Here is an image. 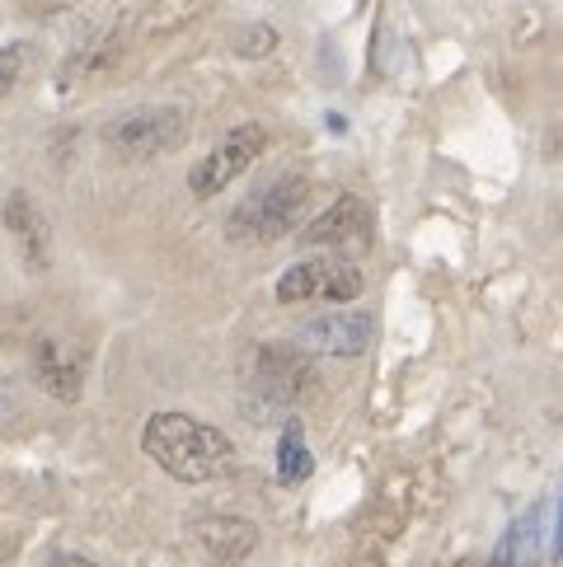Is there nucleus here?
Wrapping results in <instances>:
<instances>
[{"label":"nucleus","mask_w":563,"mask_h":567,"mask_svg":"<svg viewBox=\"0 0 563 567\" xmlns=\"http://www.w3.org/2000/svg\"><path fill=\"white\" fill-rule=\"evenodd\" d=\"M141 451L178 483H216L235 474L231 436L188 413H155L146 422V432H141Z\"/></svg>","instance_id":"nucleus-1"},{"label":"nucleus","mask_w":563,"mask_h":567,"mask_svg":"<svg viewBox=\"0 0 563 567\" xmlns=\"http://www.w3.org/2000/svg\"><path fill=\"white\" fill-rule=\"evenodd\" d=\"M310 202V178L300 174H282L273 184H264L258 193H249L231 216V235L235 239H254V245H268L296 230L300 212Z\"/></svg>","instance_id":"nucleus-2"},{"label":"nucleus","mask_w":563,"mask_h":567,"mask_svg":"<svg viewBox=\"0 0 563 567\" xmlns=\"http://www.w3.org/2000/svg\"><path fill=\"white\" fill-rule=\"evenodd\" d=\"M109 146L127 159H151V155H165L174 146H184L188 136V113L174 109V104H151V109H132L123 113L117 123H109Z\"/></svg>","instance_id":"nucleus-3"},{"label":"nucleus","mask_w":563,"mask_h":567,"mask_svg":"<svg viewBox=\"0 0 563 567\" xmlns=\"http://www.w3.org/2000/svg\"><path fill=\"white\" fill-rule=\"evenodd\" d=\"M361 268L348 258H306L291 262L277 281V300L282 306H306V300H329V306H344V300L361 296Z\"/></svg>","instance_id":"nucleus-4"},{"label":"nucleus","mask_w":563,"mask_h":567,"mask_svg":"<svg viewBox=\"0 0 563 567\" xmlns=\"http://www.w3.org/2000/svg\"><path fill=\"white\" fill-rule=\"evenodd\" d=\"M264 151H268V132L264 127L258 123L235 127L212 155H203V165H193V174H188L193 197H216L221 188H231V178L245 174Z\"/></svg>","instance_id":"nucleus-5"},{"label":"nucleus","mask_w":563,"mask_h":567,"mask_svg":"<svg viewBox=\"0 0 563 567\" xmlns=\"http://www.w3.org/2000/svg\"><path fill=\"white\" fill-rule=\"evenodd\" d=\"M254 390L268 403H300L315 390V367L306 352L287 348V342H268L254 352Z\"/></svg>","instance_id":"nucleus-6"},{"label":"nucleus","mask_w":563,"mask_h":567,"mask_svg":"<svg viewBox=\"0 0 563 567\" xmlns=\"http://www.w3.org/2000/svg\"><path fill=\"white\" fill-rule=\"evenodd\" d=\"M376 333V323L367 310H334V315H315L300 323V342L310 352H325V357H361L367 342Z\"/></svg>","instance_id":"nucleus-7"},{"label":"nucleus","mask_w":563,"mask_h":567,"mask_svg":"<svg viewBox=\"0 0 563 567\" xmlns=\"http://www.w3.org/2000/svg\"><path fill=\"white\" fill-rule=\"evenodd\" d=\"M300 245L315 249H344V245H371V207L361 197H338L325 216H315L300 230Z\"/></svg>","instance_id":"nucleus-8"},{"label":"nucleus","mask_w":563,"mask_h":567,"mask_svg":"<svg viewBox=\"0 0 563 567\" xmlns=\"http://www.w3.org/2000/svg\"><path fill=\"white\" fill-rule=\"evenodd\" d=\"M193 539L203 544V554L216 567H235L254 554L258 530H254V520H239V516H203V520H193Z\"/></svg>","instance_id":"nucleus-9"},{"label":"nucleus","mask_w":563,"mask_h":567,"mask_svg":"<svg viewBox=\"0 0 563 567\" xmlns=\"http://www.w3.org/2000/svg\"><path fill=\"white\" fill-rule=\"evenodd\" d=\"M6 230L14 235V245L24 249L29 268H48V258H52V230H48V216L38 212V202L29 193H10L6 197Z\"/></svg>","instance_id":"nucleus-10"},{"label":"nucleus","mask_w":563,"mask_h":567,"mask_svg":"<svg viewBox=\"0 0 563 567\" xmlns=\"http://www.w3.org/2000/svg\"><path fill=\"white\" fill-rule=\"evenodd\" d=\"M545 563V506H531V512H521L508 535L498 539L493 549V567H540Z\"/></svg>","instance_id":"nucleus-11"},{"label":"nucleus","mask_w":563,"mask_h":567,"mask_svg":"<svg viewBox=\"0 0 563 567\" xmlns=\"http://www.w3.org/2000/svg\"><path fill=\"white\" fill-rule=\"evenodd\" d=\"M33 367H38V380H43V390L52 399H62V403L80 399V361L62 348V342H38Z\"/></svg>","instance_id":"nucleus-12"},{"label":"nucleus","mask_w":563,"mask_h":567,"mask_svg":"<svg viewBox=\"0 0 563 567\" xmlns=\"http://www.w3.org/2000/svg\"><path fill=\"white\" fill-rule=\"evenodd\" d=\"M315 470V460L306 451V436H300V427L291 422L287 432H282L277 441V483H287V488H296V483H306Z\"/></svg>","instance_id":"nucleus-13"},{"label":"nucleus","mask_w":563,"mask_h":567,"mask_svg":"<svg viewBox=\"0 0 563 567\" xmlns=\"http://www.w3.org/2000/svg\"><path fill=\"white\" fill-rule=\"evenodd\" d=\"M29 66V43H10V48H0V99H6L14 85H19V75H24Z\"/></svg>","instance_id":"nucleus-14"},{"label":"nucleus","mask_w":563,"mask_h":567,"mask_svg":"<svg viewBox=\"0 0 563 567\" xmlns=\"http://www.w3.org/2000/svg\"><path fill=\"white\" fill-rule=\"evenodd\" d=\"M273 48H277V33L268 24H254V29H245V33L235 38V52L239 56H268Z\"/></svg>","instance_id":"nucleus-15"},{"label":"nucleus","mask_w":563,"mask_h":567,"mask_svg":"<svg viewBox=\"0 0 563 567\" xmlns=\"http://www.w3.org/2000/svg\"><path fill=\"white\" fill-rule=\"evenodd\" d=\"M554 563H563V497L554 506Z\"/></svg>","instance_id":"nucleus-16"},{"label":"nucleus","mask_w":563,"mask_h":567,"mask_svg":"<svg viewBox=\"0 0 563 567\" xmlns=\"http://www.w3.org/2000/svg\"><path fill=\"white\" fill-rule=\"evenodd\" d=\"M48 567H99V563L80 558V554H57V558H48Z\"/></svg>","instance_id":"nucleus-17"}]
</instances>
